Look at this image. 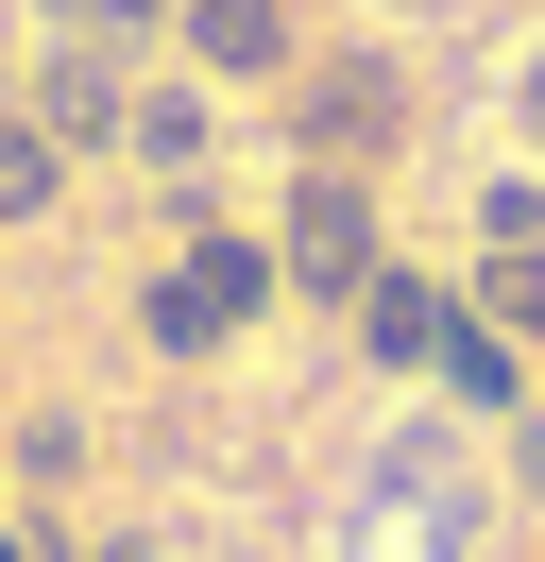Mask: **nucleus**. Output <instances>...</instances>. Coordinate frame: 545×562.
<instances>
[{
    "label": "nucleus",
    "instance_id": "1",
    "mask_svg": "<svg viewBox=\"0 0 545 562\" xmlns=\"http://www.w3.org/2000/svg\"><path fill=\"white\" fill-rule=\"evenodd\" d=\"M290 137H307V171L392 154V137H409V69H392V52H324V69H290Z\"/></svg>",
    "mask_w": 545,
    "mask_h": 562
},
{
    "label": "nucleus",
    "instance_id": "2",
    "mask_svg": "<svg viewBox=\"0 0 545 562\" xmlns=\"http://www.w3.org/2000/svg\"><path fill=\"white\" fill-rule=\"evenodd\" d=\"M272 273L324 290V307H358V290L392 273V256H375V188H358V171H307V188H290V239H272Z\"/></svg>",
    "mask_w": 545,
    "mask_h": 562
},
{
    "label": "nucleus",
    "instance_id": "3",
    "mask_svg": "<svg viewBox=\"0 0 545 562\" xmlns=\"http://www.w3.org/2000/svg\"><path fill=\"white\" fill-rule=\"evenodd\" d=\"M272 290H290V273H272L256 239H188V256L154 273V341H170V358H204V341H238Z\"/></svg>",
    "mask_w": 545,
    "mask_h": 562
},
{
    "label": "nucleus",
    "instance_id": "4",
    "mask_svg": "<svg viewBox=\"0 0 545 562\" xmlns=\"http://www.w3.org/2000/svg\"><path fill=\"white\" fill-rule=\"evenodd\" d=\"M188 52H204L222 86H290V69H307L290 0H188Z\"/></svg>",
    "mask_w": 545,
    "mask_h": 562
},
{
    "label": "nucleus",
    "instance_id": "5",
    "mask_svg": "<svg viewBox=\"0 0 545 562\" xmlns=\"http://www.w3.org/2000/svg\"><path fill=\"white\" fill-rule=\"evenodd\" d=\"M34 120H52L68 154H86V137H120V120H136V69H120V52H86V35H52V69H34Z\"/></svg>",
    "mask_w": 545,
    "mask_h": 562
},
{
    "label": "nucleus",
    "instance_id": "6",
    "mask_svg": "<svg viewBox=\"0 0 545 562\" xmlns=\"http://www.w3.org/2000/svg\"><path fill=\"white\" fill-rule=\"evenodd\" d=\"M358 341L392 358V375H409V358H426V375H443V341H460V307H443L426 273H375V290H358Z\"/></svg>",
    "mask_w": 545,
    "mask_h": 562
},
{
    "label": "nucleus",
    "instance_id": "7",
    "mask_svg": "<svg viewBox=\"0 0 545 562\" xmlns=\"http://www.w3.org/2000/svg\"><path fill=\"white\" fill-rule=\"evenodd\" d=\"M477 324H494V341H545V239H494V273H477Z\"/></svg>",
    "mask_w": 545,
    "mask_h": 562
},
{
    "label": "nucleus",
    "instance_id": "8",
    "mask_svg": "<svg viewBox=\"0 0 545 562\" xmlns=\"http://www.w3.org/2000/svg\"><path fill=\"white\" fill-rule=\"evenodd\" d=\"M52 188H68V137L52 120H0V222H34Z\"/></svg>",
    "mask_w": 545,
    "mask_h": 562
},
{
    "label": "nucleus",
    "instance_id": "9",
    "mask_svg": "<svg viewBox=\"0 0 545 562\" xmlns=\"http://www.w3.org/2000/svg\"><path fill=\"white\" fill-rule=\"evenodd\" d=\"M120 137L154 154V171H188V154H204V103H188V86H136V120H120Z\"/></svg>",
    "mask_w": 545,
    "mask_h": 562
},
{
    "label": "nucleus",
    "instance_id": "10",
    "mask_svg": "<svg viewBox=\"0 0 545 562\" xmlns=\"http://www.w3.org/2000/svg\"><path fill=\"white\" fill-rule=\"evenodd\" d=\"M443 392H477V409H511V341L460 307V341H443Z\"/></svg>",
    "mask_w": 545,
    "mask_h": 562
},
{
    "label": "nucleus",
    "instance_id": "11",
    "mask_svg": "<svg viewBox=\"0 0 545 562\" xmlns=\"http://www.w3.org/2000/svg\"><path fill=\"white\" fill-rule=\"evenodd\" d=\"M34 18H52V35H86V52H136V35H154V0H34Z\"/></svg>",
    "mask_w": 545,
    "mask_h": 562
},
{
    "label": "nucleus",
    "instance_id": "12",
    "mask_svg": "<svg viewBox=\"0 0 545 562\" xmlns=\"http://www.w3.org/2000/svg\"><path fill=\"white\" fill-rule=\"evenodd\" d=\"M529 137H545V52H529Z\"/></svg>",
    "mask_w": 545,
    "mask_h": 562
},
{
    "label": "nucleus",
    "instance_id": "13",
    "mask_svg": "<svg viewBox=\"0 0 545 562\" xmlns=\"http://www.w3.org/2000/svg\"><path fill=\"white\" fill-rule=\"evenodd\" d=\"M0 562H34V546H18V528H0Z\"/></svg>",
    "mask_w": 545,
    "mask_h": 562
},
{
    "label": "nucleus",
    "instance_id": "14",
    "mask_svg": "<svg viewBox=\"0 0 545 562\" xmlns=\"http://www.w3.org/2000/svg\"><path fill=\"white\" fill-rule=\"evenodd\" d=\"M102 562H154V546H102Z\"/></svg>",
    "mask_w": 545,
    "mask_h": 562
}]
</instances>
